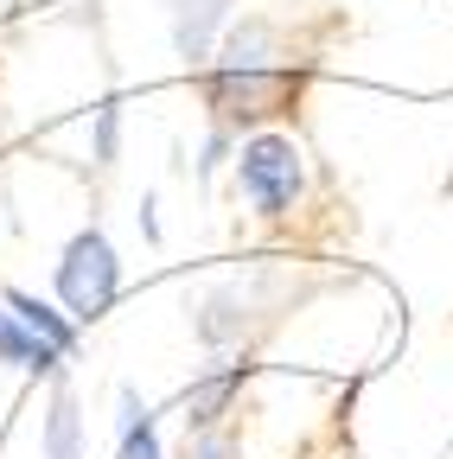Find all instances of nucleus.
<instances>
[{"label": "nucleus", "instance_id": "39448f33", "mask_svg": "<svg viewBox=\"0 0 453 459\" xmlns=\"http://www.w3.org/2000/svg\"><path fill=\"white\" fill-rule=\"evenodd\" d=\"M231 7L237 0H173V51L186 65H211L217 57V39L231 32Z\"/></svg>", "mask_w": 453, "mask_h": 459}, {"label": "nucleus", "instance_id": "423d86ee", "mask_svg": "<svg viewBox=\"0 0 453 459\" xmlns=\"http://www.w3.org/2000/svg\"><path fill=\"white\" fill-rule=\"evenodd\" d=\"M243 377H249V364H211L205 377H192V389L179 395L186 402V434H211L217 415L231 409V395L243 389Z\"/></svg>", "mask_w": 453, "mask_h": 459}, {"label": "nucleus", "instance_id": "9b49d317", "mask_svg": "<svg viewBox=\"0 0 453 459\" xmlns=\"http://www.w3.org/2000/svg\"><path fill=\"white\" fill-rule=\"evenodd\" d=\"M90 153H96V166H116V153H122V102H102V108H96Z\"/></svg>", "mask_w": 453, "mask_h": 459}, {"label": "nucleus", "instance_id": "9d476101", "mask_svg": "<svg viewBox=\"0 0 453 459\" xmlns=\"http://www.w3.org/2000/svg\"><path fill=\"white\" fill-rule=\"evenodd\" d=\"M7 307L45 338V344H58V351L71 358L77 351V319L71 313H58V307H51V300H39V294H26V287H7Z\"/></svg>", "mask_w": 453, "mask_h": 459}, {"label": "nucleus", "instance_id": "0eeeda50", "mask_svg": "<svg viewBox=\"0 0 453 459\" xmlns=\"http://www.w3.org/2000/svg\"><path fill=\"white\" fill-rule=\"evenodd\" d=\"M39 453L45 459H83V415H77V389L65 383V370L51 377V402L39 421Z\"/></svg>", "mask_w": 453, "mask_h": 459}, {"label": "nucleus", "instance_id": "1a4fd4ad", "mask_svg": "<svg viewBox=\"0 0 453 459\" xmlns=\"http://www.w3.org/2000/svg\"><path fill=\"white\" fill-rule=\"evenodd\" d=\"M116 440H122V459H166L160 428H153V415H147V402L135 395V383L116 389Z\"/></svg>", "mask_w": 453, "mask_h": 459}, {"label": "nucleus", "instance_id": "7ed1b4c3", "mask_svg": "<svg viewBox=\"0 0 453 459\" xmlns=\"http://www.w3.org/2000/svg\"><path fill=\"white\" fill-rule=\"evenodd\" d=\"M237 186L243 198L256 204V217H288L294 198L307 192V166H301V147L288 134H249L237 147Z\"/></svg>", "mask_w": 453, "mask_h": 459}, {"label": "nucleus", "instance_id": "f257e3e1", "mask_svg": "<svg viewBox=\"0 0 453 459\" xmlns=\"http://www.w3.org/2000/svg\"><path fill=\"white\" fill-rule=\"evenodd\" d=\"M205 90V108L217 128H243V122H268V115L288 108L294 96V77L281 71V45H274V26L268 20H243L223 32L217 45V65L198 77Z\"/></svg>", "mask_w": 453, "mask_h": 459}, {"label": "nucleus", "instance_id": "ddd939ff", "mask_svg": "<svg viewBox=\"0 0 453 459\" xmlns=\"http://www.w3.org/2000/svg\"><path fill=\"white\" fill-rule=\"evenodd\" d=\"M141 237L160 243V217H153V198H141Z\"/></svg>", "mask_w": 453, "mask_h": 459}, {"label": "nucleus", "instance_id": "20e7f679", "mask_svg": "<svg viewBox=\"0 0 453 459\" xmlns=\"http://www.w3.org/2000/svg\"><path fill=\"white\" fill-rule=\"evenodd\" d=\"M262 287H268V274H237V281H217L211 294H205V307H198V319H192V332H198V344L205 351H223V344H243V332L262 319Z\"/></svg>", "mask_w": 453, "mask_h": 459}, {"label": "nucleus", "instance_id": "6e6552de", "mask_svg": "<svg viewBox=\"0 0 453 459\" xmlns=\"http://www.w3.org/2000/svg\"><path fill=\"white\" fill-rule=\"evenodd\" d=\"M0 364L32 370V377H58V370H65V351H58V344H45L7 300H0Z\"/></svg>", "mask_w": 453, "mask_h": 459}, {"label": "nucleus", "instance_id": "f03ea898", "mask_svg": "<svg viewBox=\"0 0 453 459\" xmlns=\"http://www.w3.org/2000/svg\"><path fill=\"white\" fill-rule=\"evenodd\" d=\"M58 300H65V313L77 325H96L109 307L122 300V255H116V243H109L96 223L77 230V237L65 243V255H58Z\"/></svg>", "mask_w": 453, "mask_h": 459}, {"label": "nucleus", "instance_id": "f8f14e48", "mask_svg": "<svg viewBox=\"0 0 453 459\" xmlns=\"http://www.w3.org/2000/svg\"><path fill=\"white\" fill-rule=\"evenodd\" d=\"M186 459H237V446H231V434H192V446H186Z\"/></svg>", "mask_w": 453, "mask_h": 459}]
</instances>
